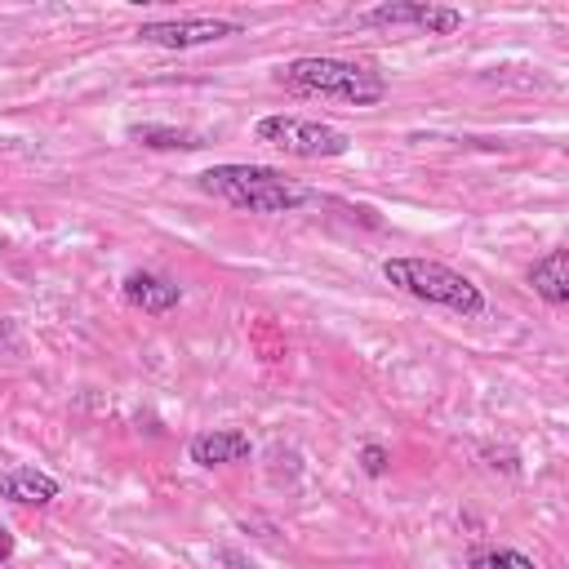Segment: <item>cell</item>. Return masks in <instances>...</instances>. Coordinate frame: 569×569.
Segmentation results:
<instances>
[{
    "label": "cell",
    "instance_id": "cell-1",
    "mask_svg": "<svg viewBox=\"0 0 569 569\" xmlns=\"http://www.w3.org/2000/svg\"><path fill=\"white\" fill-rule=\"evenodd\" d=\"M200 191L249 213H293L316 200V191H307L271 164H213L200 173Z\"/></svg>",
    "mask_w": 569,
    "mask_h": 569
},
{
    "label": "cell",
    "instance_id": "cell-2",
    "mask_svg": "<svg viewBox=\"0 0 569 569\" xmlns=\"http://www.w3.org/2000/svg\"><path fill=\"white\" fill-rule=\"evenodd\" d=\"M276 84L302 98H338L351 107H378L387 98V80L347 58H293L276 71Z\"/></svg>",
    "mask_w": 569,
    "mask_h": 569
},
{
    "label": "cell",
    "instance_id": "cell-3",
    "mask_svg": "<svg viewBox=\"0 0 569 569\" xmlns=\"http://www.w3.org/2000/svg\"><path fill=\"white\" fill-rule=\"evenodd\" d=\"M382 276L396 289H405V293H413V298H422L431 307H445L453 316H467L471 320V316L485 311L480 284H471L462 271H453V267H445L436 258H387L382 262Z\"/></svg>",
    "mask_w": 569,
    "mask_h": 569
},
{
    "label": "cell",
    "instance_id": "cell-4",
    "mask_svg": "<svg viewBox=\"0 0 569 569\" xmlns=\"http://www.w3.org/2000/svg\"><path fill=\"white\" fill-rule=\"evenodd\" d=\"M253 133L258 142L280 147L284 156H298V160H333L351 151V133L325 120H302V116H262Z\"/></svg>",
    "mask_w": 569,
    "mask_h": 569
},
{
    "label": "cell",
    "instance_id": "cell-5",
    "mask_svg": "<svg viewBox=\"0 0 569 569\" xmlns=\"http://www.w3.org/2000/svg\"><path fill=\"white\" fill-rule=\"evenodd\" d=\"M360 27H418L427 36H453L462 27V13L449 4H431V0H387L373 4L356 18Z\"/></svg>",
    "mask_w": 569,
    "mask_h": 569
},
{
    "label": "cell",
    "instance_id": "cell-6",
    "mask_svg": "<svg viewBox=\"0 0 569 569\" xmlns=\"http://www.w3.org/2000/svg\"><path fill=\"white\" fill-rule=\"evenodd\" d=\"M240 36V22L231 18H173V22H142L138 40L160 44V49H196V44H213Z\"/></svg>",
    "mask_w": 569,
    "mask_h": 569
},
{
    "label": "cell",
    "instance_id": "cell-7",
    "mask_svg": "<svg viewBox=\"0 0 569 569\" xmlns=\"http://www.w3.org/2000/svg\"><path fill=\"white\" fill-rule=\"evenodd\" d=\"M124 298H129L133 307L151 311V316H164V311H173V307L182 302V289H178L173 280H164V276L129 271V276H124Z\"/></svg>",
    "mask_w": 569,
    "mask_h": 569
},
{
    "label": "cell",
    "instance_id": "cell-8",
    "mask_svg": "<svg viewBox=\"0 0 569 569\" xmlns=\"http://www.w3.org/2000/svg\"><path fill=\"white\" fill-rule=\"evenodd\" d=\"M249 436L244 431H200L191 436V462L200 467H227V462H244L249 458Z\"/></svg>",
    "mask_w": 569,
    "mask_h": 569
},
{
    "label": "cell",
    "instance_id": "cell-9",
    "mask_svg": "<svg viewBox=\"0 0 569 569\" xmlns=\"http://www.w3.org/2000/svg\"><path fill=\"white\" fill-rule=\"evenodd\" d=\"M529 284L542 302L565 307L569 302V253L565 249H547L533 267H529Z\"/></svg>",
    "mask_w": 569,
    "mask_h": 569
},
{
    "label": "cell",
    "instance_id": "cell-10",
    "mask_svg": "<svg viewBox=\"0 0 569 569\" xmlns=\"http://www.w3.org/2000/svg\"><path fill=\"white\" fill-rule=\"evenodd\" d=\"M0 498L9 502H27V507H44L58 498V480L36 471V467H13L0 476Z\"/></svg>",
    "mask_w": 569,
    "mask_h": 569
},
{
    "label": "cell",
    "instance_id": "cell-11",
    "mask_svg": "<svg viewBox=\"0 0 569 569\" xmlns=\"http://www.w3.org/2000/svg\"><path fill=\"white\" fill-rule=\"evenodd\" d=\"M129 138L142 142V147H164V151H191V147H200V133L173 129V124H133Z\"/></svg>",
    "mask_w": 569,
    "mask_h": 569
},
{
    "label": "cell",
    "instance_id": "cell-12",
    "mask_svg": "<svg viewBox=\"0 0 569 569\" xmlns=\"http://www.w3.org/2000/svg\"><path fill=\"white\" fill-rule=\"evenodd\" d=\"M471 569H538L525 551H511V547H485L471 556Z\"/></svg>",
    "mask_w": 569,
    "mask_h": 569
},
{
    "label": "cell",
    "instance_id": "cell-13",
    "mask_svg": "<svg viewBox=\"0 0 569 569\" xmlns=\"http://www.w3.org/2000/svg\"><path fill=\"white\" fill-rule=\"evenodd\" d=\"M387 462H391V453H387L382 445H365V449H360V467H365L369 476H382Z\"/></svg>",
    "mask_w": 569,
    "mask_h": 569
},
{
    "label": "cell",
    "instance_id": "cell-14",
    "mask_svg": "<svg viewBox=\"0 0 569 569\" xmlns=\"http://www.w3.org/2000/svg\"><path fill=\"white\" fill-rule=\"evenodd\" d=\"M9 556H13V533L0 529V560H9Z\"/></svg>",
    "mask_w": 569,
    "mask_h": 569
}]
</instances>
